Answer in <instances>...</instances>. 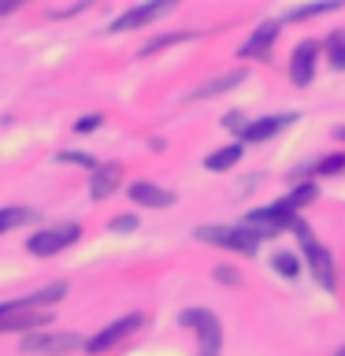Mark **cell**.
<instances>
[{
    "instance_id": "obj_1",
    "label": "cell",
    "mask_w": 345,
    "mask_h": 356,
    "mask_svg": "<svg viewBox=\"0 0 345 356\" xmlns=\"http://www.w3.org/2000/svg\"><path fill=\"white\" fill-rule=\"evenodd\" d=\"M294 234H297V245L305 249V267H308V275L319 282V289L334 293V289H338V267H334V252L327 249V245L316 241V234H312V227H308L305 219L294 222Z\"/></svg>"
},
{
    "instance_id": "obj_2",
    "label": "cell",
    "mask_w": 345,
    "mask_h": 356,
    "mask_svg": "<svg viewBox=\"0 0 345 356\" xmlns=\"http://www.w3.org/2000/svg\"><path fill=\"white\" fill-rule=\"evenodd\" d=\"M297 219H300V208L289 197H282V200H271V204H264V208L245 211L241 227H249L252 234H260V241H264V238H278L282 230H294Z\"/></svg>"
},
{
    "instance_id": "obj_3",
    "label": "cell",
    "mask_w": 345,
    "mask_h": 356,
    "mask_svg": "<svg viewBox=\"0 0 345 356\" xmlns=\"http://www.w3.org/2000/svg\"><path fill=\"white\" fill-rule=\"evenodd\" d=\"M178 323L193 330L197 356H219L223 353V323H219L216 312H208V308H186L182 316H178Z\"/></svg>"
},
{
    "instance_id": "obj_4",
    "label": "cell",
    "mask_w": 345,
    "mask_h": 356,
    "mask_svg": "<svg viewBox=\"0 0 345 356\" xmlns=\"http://www.w3.org/2000/svg\"><path fill=\"white\" fill-rule=\"evenodd\" d=\"M193 238L204 241V245H219V249L238 252V256L260 252V234H252L249 227H241V222H234V227H197Z\"/></svg>"
},
{
    "instance_id": "obj_5",
    "label": "cell",
    "mask_w": 345,
    "mask_h": 356,
    "mask_svg": "<svg viewBox=\"0 0 345 356\" xmlns=\"http://www.w3.org/2000/svg\"><path fill=\"white\" fill-rule=\"evenodd\" d=\"M141 327H145V316H141V312H130V316L108 323V327L100 330V334H93V338L86 341V353H89V356H104V353L115 349V345L127 341L130 334H138Z\"/></svg>"
},
{
    "instance_id": "obj_6",
    "label": "cell",
    "mask_w": 345,
    "mask_h": 356,
    "mask_svg": "<svg viewBox=\"0 0 345 356\" xmlns=\"http://www.w3.org/2000/svg\"><path fill=\"white\" fill-rule=\"evenodd\" d=\"M22 353L30 356H71L78 349H86V338L82 334H26V338L19 341Z\"/></svg>"
},
{
    "instance_id": "obj_7",
    "label": "cell",
    "mask_w": 345,
    "mask_h": 356,
    "mask_svg": "<svg viewBox=\"0 0 345 356\" xmlns=\"http://www.w3.org/2000/svg\"><path fill=\"white\" fill-rule=\"evenodd\" d=\"M52 312L45 308H30V300H11V305H0V334L8 330H30V327H49Z\"/></svg>"
},
{
    "instance_id": "obj_8",
    "label": "cell",
    "mask_w": 345,
    "mask_h": 356,
    "mask_svg": "<svg viewBox=\"0 0 345 356\" xmlns=\"http://www.w3.org/2000/svg\"><path fill=\"white\" fill-rule=\"evenodd\" d=\"M78 238H82V227H78V222H60V227L38 230V234L26 241V249H30L33 256H56V252H63L67 245H74Z\"/></svg>"
},
{
    "instance_id": "obj_9",
    "label": "cell",
    "mask_w": 345,
    "mask_h": 356,
    "mask_svg": "<svg viewBox=\"0 0 345 356\" xmlns=\"http://www.w3.org/2000/svg\"><path fill=\"white\" fill-rule=\"evenodd\" d=\"M178 8V0H145V4L138 8H130V11H122L119 19H111V33H127V30H141V26H149V22H156L160 15H167V11H175Z\"/></svg>"
},
{
    "instance_id": "obj_10",
    "label": "cell",
    "mask_w": 345,
    "mask_h": 356,
    "mask_svg": "<svg viewBox=\"0 0 345 356\" xmlns=\"http://www.w3.org/2000/svg\"><path fill=\"white\" fill-rule=\"evenodd\" d=\"M300 115L297 111H282V115H264V119H252L249 127H245V134L238 141H245V145H264V141H271V138H278L286 127H294Z\"/></svg>"
},
{
    "instance_id": "obj_11",
    "label": "cell",
    "mask_w": 345,
    "mask_h": 356,
    "mask_svg": "<svg viewBox=\"0 0 345 356\" xmlns=\"http://www.w3.org/2000/svg\"><path fill=\"white\" fill-rule=\"evenodd\" d=\"M316 63H319V44L316 41H300L294 56H289V82L297 89L312 86V78H316Z\"/></svg>"
},
{
    "instance_id": "obj_12",
    "label": "cell",
    "mask_w": 345,
    "mask_h": 356,
    "mask_svg": "<svg viewBox=\"0 0 345 356\" xmlns=\"http://www.w3.org/2000/svg\"><path fill=\"white\" fill-rule=\"evenodd\" d=\"M278 33H282V22H260V26L252 30V38L238 49L241 60H271V49H275V41H278Z\"/></svg>"
},
{
    "instance_id": "obj_13",
    "label": "cell",
    "mask_w": 345,
    "mask_h": 356,
    "mask_svg": "<svg viewBox=\"0 0 345 356\" xmlns=\"http://www.w3.org/2000/svg\"><path fill=\"white\" fill-rule=\"evenodd\" d=\"M130 200L134 204H141V208H175V193L171 189H163V186H156V182H130Z\"/></svg>"
},
{
    "instance_id": "obj_14",
    "label": "cell",
    "mask_w": 345,
    "mask_h": 356,
    "mask_svg": "<svg viewBox=\"0 0 345 356\" xmlns=\"http://www.w3.org/2000/svg\"><path fill=\"white\" fill-rule=\"evenodd\" d=\"M245 78H249V71H245V67H234V71H227V74H216V78H208L204 86H197V89H193V100H208V97L230 93V89H234V86H241Z\"/></svg>"
},
{
    "instance_id": "obj_15",
    "label": "cell",
    "mask_w": 345,
    "mask_h": 356,
    "mask_svg": "<svg viewBox=\"0 0 345 356\" xmlns=\"http://www.w3.org/2000/svg\"><path fill=\"white\" fill-rule=\"evenodd\" d=\"M119 178H122V167H119V163H104V167H97L93 178H89V197H93V200L111 197V193L119 189Z\"/></svg>"
},
{
    "instance_id": "obj_16",
    "label": "cell",
    "mask_w": 345,
    "mask_h": 356,
    "mask_svg": "<svg viewBox=\"0 0 345 356\" xmlns=\"http://www.w3.org/2000/svg\"><path fill=\"white\" fill-rule=\"evenodd\" d=\"M241 156H245V141H230V145H223V149H216L211 156H204V167L208 171H230V167H238Z\"/></svg>"
},
{
    "instance_id": "obj_17",
    "label": "cell",
    "mask_w": 345,
    "mask_h": 356,
    "mask_svg": "<svg viewBox=\"0 0 345 356\" xmlns=\"http://www.w3.org/2000/svg\"><path fill=\"white\" fill-rule=\"evenodd\" d=\"M338 8H345V0H316V4H300V8L286 11V22H308V19H319V15L338 11Z\"/></svg>"
},
{
    "instance_id": "obj_18",
    "label": "cell",
    "mask_w": 345,
    "mask_h": 356,
    "mask_svg": "<svg viewBox=\"0 0 345 356\" xmlns=\"http://www.w3.org/2000/svg\"><path fill=\"white\" fill-rule=\"evenodd\" d=\"M33 219H38V211H33V208L8 204V208H0V234H8L15 227H26V222H33Z\"/></svg>"
},
{
    "instance_id": "obj_19",
    "label": "cell",
    "mask_w": 345,
    "mask_h": 356,
    "mask_svg": "<svg viewBox=\"0 0 345 356\" xmlns=\"http://www.w3.org/2000/svg\"><path fill=\"white\" fill-rule=\"evenodd\" d=\"M193 38H197V30L163 33V38H152V41H145V44H141V56H156V52H163V49H171V44H178V41H193Z\"/></svg>"
},
{
    "instance_id": "obj_20",
    "label": "cell",
    "mask_w": 345,
    "mask_h": 356,
    "mask_svg": "<svg viewBox=\"0 0 345 356\" xmlns=\"http://www.w3.org/2000/svg\"><path fill=\"white\" fill-rule=\"evenodd\" d=\"M323 49H327V63L334 67V71H345V30H334V33H327Z\"/></svg>"
},
{
    "instance_id": "obj_21",
    "label": "cell",
    "mask_w": 345,
    "mask_h": 356,
    "mask_svg": "<svg viewBox=\"0 0 345 356\" xmlns=\"http://www.w3.org/2000/svg\"><path fill=\"white\" fill-rule=\"evenodd\" d=\"M345 171V152H330V156H323V160H316L308 167V178L312 175H323V178H330V175H342Z\"/></svg>"
},
{
    "instance_id": "obj_22",
    "label": "cell",
    "mask_w": 345,
    "mask_h": 356,
    "mask_svg": "<svg viewBox=\"0 0 345 356\" xmlns=\"http://www.w3.org/2000/svg\"><path fill=\"white\" fill-rule=\"evenodd\" d=\"M271 267H275V275L289 278V282H294V278H300V260H297L294 252H275V256H271Z\"/></svg>"
},
{
    "instance_id": "obj_23",
    "label": "cell",
    "mask_w": 345,
    "mask_h": 356,
    "mask_svg": "<svg viewBox=\"0 0 345 356\" xmlns=\"http://www.w3.org/2000/svg\"><path fill=\"white\" fill-rule=\"evenodd\" d=\"M211 278H216L219 286H230V289H238V286H241V271H238V267H230V264L211 267Z\"/></svg>"
},
{
    "instance_id": "obj_24",
    "label": "cell",
    "mask_w": 345,
    "mask_h": 356,
    "mask_svg": "<svg viewBox=\"0 0 345 356\" xmlns=\"http://www.w3.org/2000/svg\"><path fill=\"white\" fill-rule=\"evenodd\" d=\"M108 227L115 230V234H130V230H138V216H115Z\"/></svg>"
},
{
    "instance_id": "obj_25",
    "label": "cell",
    "mask_w": 345,
    "mask_h": 356,
    "mask_svg": "<svg viewBox=\"0 0 345 356\" xmlns=\"http://www.w3.org/2000/svg\"><path fill=\"white\" fill-rule=\"evenodd\" d=\"M223 127H227V130H234V134L241 138V134H245V127H249V119H245V115H238V111H230V115H223Z\"/></svg>"
},
{
    "instance_id": "obj_26",
    "label": "cell",
    "mask_w": 345,
    "mask_h": 356,
    "mask_svg": "<svg viewBox=\"0 0 345 356\" xmlns=\"http://www.w3.org/2000/svg\"><path fill=\"white\" fill-rule=\"evenodd\" d=\"M60 160L63 163H82V167H89V171H97V160L86 156V152H60Z\"/></svg>"
},
{
    "instance_id": "obj_27",
    "label": "cell",
    "mask_w": 345,
    "mask_h": 356,
    "mask_svg": "<svg viewBox=\"0 0 345 356\" xmlns=\"http://www.w3.org/2000/svg\"><path fill=\"white\" fill-rule=\"evenodd\" d=\"M100 122H104V115H82V119L74 122V130H78V134H93Z\"/></svg>"
},
{
    "instance_id": "obj_28",
    "label": "cell",
    "mask_w": 345,
    "mask_h": 356,
    "mask_svg": "<svg viewBox=\"0 0 345 356\" xmlns=\"http://www.w3.org/2000/svg\"><path fill=\"white\" fill-rule=\"evenodd\" d=\"M22 4V0H0V15H4V11H15Z\"/></svg>"
},
{
    "instance_id": "obj_29",
    "label": "cell",
    "mask_w": 345,
    "mask_h": 356,
    "mask_svg": "<svg viewBox=\"0 0 345 356\" xmlns=\"http://www.w3.org/2000/svg\"><path fill=\"white\" fill-rule=\"evenodd\" d=\"M334 141H345V127H334Z\"/></svg>"
},
{
    "instance_id": "obj_30",
    "label": "cell",
    "mask_w": 345,
    "mask_h": 356,
    "mask_svg": "<svg viewBox=\"0 0 345 356\" xmlns=\"http://www.w3.org/2000/svg\"><path fill=\"white\" fill-rule=\"evenodd\" d=\"M334 356H345V341L338 345V349H334Z\"/></svg>"
}]
</instances>
